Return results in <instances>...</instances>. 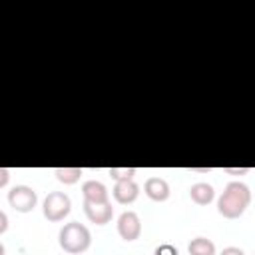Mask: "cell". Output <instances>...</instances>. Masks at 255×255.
<instances>
[{"label":"cell","mask_w":255,"mask_h":255,"mask_svg":"<svg viewBox=\"0 0 255 255\" xmlns=\"http://www.w3.org/2000/svg\"><path fill=\"white\" fill-rule=\"evenodd\" d=\"M135 171H137L135 167H110V169H108L110 177L116 179V181H128V179H133Z\"/></svg>","instance_id":"obj_13"},{"label":"cell","mask_w":255,"mask_h":255,"mask_svg":"<svg viewBox=\"0 0 255 255\" xmlns=\"http://www.w3.org/2000/svg\"><path fill=\"white\" fill-rule=\"evenodd\" d=\"M58 243H60V247H62L66 253H70V255H80V253H84V251L90 249V245H92V233H90V229H88L84 223H80V221H70V223H66V225L60 229V233H58Z\"/></svg>","instance_id":"obj_2"},{"label":"cell","mask_w":255,"mask_h":255,"mask_svg":"<svg viewBox=\"0 0 255 255\" xmlns=\"http://www.w3.org/2000/svg\"><path fill=\"white\" fill-rule=\"evenodd\" d=\"M82 167H56L54 169V175L60 183L64 185H74L80 177H82Z\"/></svg>","instance_id":"obj_12"},{"label":"cell","mask_w":255,"mask_h":255,"mask_svg":"<svg viewBox=\"0 0 255 255\" xmlns=\"http://www.w3.org/2000/svg\"><path fill=\"white\" fill-rule=\"evenodd\" d=\"M0 255H6V249H4V245L0 243Z\"/></svg>","instance_id":"obj_19"},{"label":"cell","mask_w":255,"mask_h":255,"mask_svg":"<svg viewBox=\"0 0 255 255\" xmlns=\"http://www.w3.org/2000/svg\"><path fill=\"white\" fill-rule=\"evenodd\" d=\"M84 213H86L90 223L106 225L114 217V207L110 201H106V203H86L84 201Z\"/></svg>","instance_id":"obj_6"},{"label":"cell","mask_w":255,"mask_h":255,"mask_svg":"<svg viewBox=\"0 0 255 255\" xmlns=\"http://www.w3.org/2000/svg\"><path fill=\"white\" fill-rule=\"evenodd\" d=\"M8 203L18 213H30L38 205V193L30 185H16L8 191Z\"/></svg>","instance_id":"obj_4"},{"label":"cell","mask_w":255,"mask_h":255,"mask_svg":"<svg viewBox=\"0 0 255 255\" xmlns=\"http://www.w3.org/2000/svg\"><path fill=\"white\" fill-rule=\"evenodd\" d=\"M72 211V201L64 191H50L42 201V213L48 221H64Z\"/></svg>","instance_id":"obj_3"},{"label":"cell","mask_w":255,"mask_h":255,"mask_svg":"<svg viewBox=\"0 0 255 255\" xmlns=\"http://www.w3.org/2000/svg\"><path fill=\"white\" fill-rule=\"evenodd\" d=\"M118 233L124 241H135L141 235V219L135 211H124L118 217Z\"/></svg>","instance_id":"obj_5"},{"label":"cell","mask_w":255,"mask_h":255,"mask_svg":"<svg viewBox=\"0 0 255 255\" xmlns=\"http://www.w3.org/2000/svg\"><path fill=\"white\" fill-rule=\"evenodd\" d=\"M8 181H10V171H8L6 167H0V189L6 187Z\"/></svg>","instance_id":"obj_15"},{"label":"cell","mask_w":255,"mask_h":255,"mask_svg":"<svg viewBox=\"0 0 255 255\" xmlns=\"http://www.w3.org/2000/svg\"><path fill=\"white\" fill-rule=\"evenodd\" d=\"M219 255H245V251L241 247H225Z\"/></svg>","instance_id":"obj_16"},{"label":"cell","mask_w":255,"mask_h":255,"mask_svg":"<svg viewBox=\"0 0 255 255\" xmlns=\"http://www.w3.org/2000/svg\"><path fill=\"white\" fill-rule=\"evenodd\" d=\"M112 195L118 203L122 205H129L137 199L139 195V185L133 181V179H128V181H116L114 189H112Z\"/></svg>","instance_id":"obj_8"},{"label":"cell","mask_w":255,"mask_h":255,"mask_svg":"<svg viewBox=\"0 0 255 255\" xmlns=\"http://www.w3.org/2000/svg\"><path fill=\"white\" fill-rule=\"evenodd\" d=\"M189 255H215V243L207 237H195L187 245Z\"/></svg>","instance_id":"obj_11"},{"label":"cell","mask_w":255,"mask_h":255,"mask_svg":"<svg viewBox=\"0 0 255 255\" xmlns=\"http://www.w3.org/2000/svg\"><path fill=\"white\" fill-rule=\"evenodd\" d=\"M82 195H84V201L86 203H106L110 201V193H108V187L98 181V179H88L82 183Z\"/></svg>","instance_id":"obj_9"},{"label":"cell","mask_w":255,"mask_h":255,"mask_svg":"<svg viewBox=\"0 0 255 255\" xmlns=\"http://www.w3.org/2000/svg\"><path fill=\"white\" fill-rule=\"evenodd\" d=\"M8 229V215L4 211H0V235Z\"/></svg>","instance_id":"obj_17"},{"label":"cell","mask_w":255,"mask_h":255,"mask_svg":"<svg viewBox=\"0 0 255 255\" xmlns=\"http://www.w3.org/2000/svg\"><path fill=\"white\" fill-rule=\"evenodd\" d=\"M251 205V191L243 181H229L217 197V211L225 219L241 217Z\"/></svg>","instance_id":"obj_1"},{"label":"cell","mask_w":255,"mask_h":255,"mask_svg":"<svg viewBox=\"0 0 255 255\" xmlns=\"http://www.w3.org/2000/svg\"><path fill=\"white\" fill-rule=\"evenodd\" d=\"M143 193H145L151 201L161 203V201L169 199L171 189H169V183H167L163 177H147L145 183H143Z\"/></svg>","instance_id":"obj_7"},{"label":"cell","mask_w":255,"mask_h":255,"mask_svg":"<svg viewBox=\"0 0 255 255\" xmlns=\"http://www.w3.org/2000/svg\"><path fill=\"white\" fill-rule=\"evenodd\" d=\"M153 255H179V253H177V247H173L169 243H161V245L155 247Z\"/></svg>","instance_id":"obj_14"},{"label":"cell","mask_w":255,"mask_h":255,"mask_svg":"<svg viewBox=\"0 0 255 255\" xmlns=\"http://www.w3.org/2000/svg\"><path fill=\"white\" fill-rule=\"evenodd\" d=\"M225 171H229V173H247V169H231V167H227Z\"/></svg>","instance_id":"obj_18"},{"label":"cell","mask_w":255,"mask_h":255,"mask_svg":"<svg viewBox=\"0 0 255 255\" xmlns=\"http://www.w3.org/2000/svg\"><path fill=\"white\" fill-rule=\"evenodd\" d=\"M189 197L197 205H209L215 199V189L207 181H197V183H193L189 187Z\"/></svg>","instance_id":"obj_10"}]
</instances>
